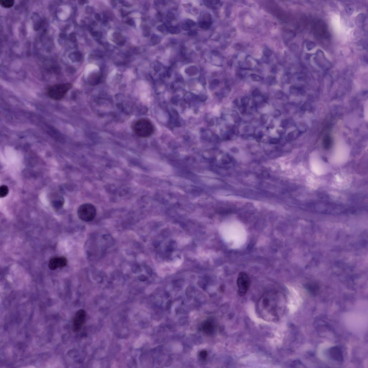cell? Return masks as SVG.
<instances>
[{"label": "cell", "instance_id": "1", "mask_svg": "<svg viewBox=\"0 0 368 368\" xmlns=\"http://www.w3.org/2000/svg\"><path fill=\"white\" fill-rule=\"evenodd\" d=\"M284 299L281 293L271 291L263 294L258 300L257 311L261 318L270 322H277L284 310Z\"/></svg>", "mask_w": 368, "mask_h": 368}, {"label": "cell", "instance_id": "2", "mask_svg": "<svg viewBox=\"0 0 368 368\" xmlns=\"http://www.w3.org/2000/svg\"><path fill=\"white\" fill-rule=\"evenodd\" d=\"M133 129L136 135L141 138L150 137L153 133L154 127L149 120L143 118L136 121Z\"/></svg>", "mask_w": 368, "mask_h": 368}, {"label": "cell", "instance_id": "3", "mask_svg": "<svg viewBox=\"0 0 368 368\" xmlns=\"http://www.w3.org/2000/svg\"><path fill=\"white\" fill-rule=\"evenodd\" d=\"M72 87L71 83L56 84L48 88L47 94L50 98L55 100L62 99Z\"/></svg>", "mask_w": 368, "mask_h": 368}, {"label": "cell", "instance_id": "4", "mask_svg": "<svg viewBox=\"0 0 368 368\" xmlns=\"http://www.w3.org/2000/svg\"><path fill=\"white\" fill-rule=\"evenodd\" d=\"M96 214V207L93 204L85 203L78 208V215L79 218L83 221L90 222L94 219Z\"/></svg>", "mask_w": 368, "mask_h": 368}, {"label": "cell", "instance_id": "5", "mask_svg": "<svg viewBox=\"0 0 368 368\" xmlns=\"http://www.w3.org/2000/svg\"><path fill=\"white\" fill-rule=\"evenodd\" d=\"M237 284L239 295L240 296H245L247 293L250 285V279L246 273H240L237 279Z\"/></svg>", "mask_w": 368, "mask_h": 368}, {"label": "cell", "instance_id": "6", "mask_svg": "<svg viewBox=\"0 0 368 368\" xmlns=\"http://www.w3.org/2000/svg\"><path fill=\"white\" fill-rule=\"evenodd\" d=\"M87 317V313L85 310L80 309L77 311L73 317L72 328L73 331L78 333L82 329Z\"/></svg>", "mask_w": 368, "mask_h": 368}, {"label": "cell", "instance_id": "7", "mask_svg": "<svg viewBox=\"0 0 368 368\" xmlns=\"http://www.w3.org/2000/svg\"><path fill=\"white\" fill-rule=\"evenodd\" d=\"M67 258L64 257H56L50 259L48 266L51 270H54L58 268L65 267L67 266Z\"/></svg>", "mask_w": 368, "mask_h": 368}, {"label": "cell", "instance_id": "8", "mask_svg": "<svg viewBox=\"0 0 368 368\" xmlns=\"http://www.w3.org/2000/svg\"><path fill=\"white\" fill-rule=\"evenodd\" d=\"M330 356L333 360L339 362H342L343 356L342 350L337 346L332 347L328 351Z\"/></svg>", "mask_w": 368, "mask_h": 368}, {"label": "cell", "instance_id": "9", "mask_svg": "<svg viewBox=\"0 0 368 368\" xmlns=\"http://www.w3.org/2000/svg\"><path fill=\"white\" fill-rule=\"evenodd\" d=\"M316 23L314 29L315 30L316 35L321 37H326V35H328V31L324 23L319 21Z\"/></svg>", "mask_w": 368, "mask_h": 368}, {"label": "cell", "instance_id": "10", "mask_svg": "<svg viewBox=\"0 0 368 368\" xmlns=\"http://www.w3.org/2000/svg\"><path fill=\"white\" fill-rule=\"evenodd\" d=\"M214 326L212 323L209 321H207L205 323L203 326V329L206 334H211L214 331Z\"/></svg>", "mask_w": 368, "mask_h": 368}, {"label": "cell", "instance_id": "11", "mask_svg": "<svg viewBox=\"0 0 368 368\" xmlns=\"http://www.w3.org/2000/svg\"><path fill=\"white\" fill-rule=\"evenodd\" d=\"M9 193V189L7 186L2 185L0 187V197L3 198L7 196Z\"/></svg>", "mask_w": 368, "mask_h": 368}, {"label": "cell", "instance_id": "12", "mask_svg": "<svg viewBox=\"0 0 368 368\" xmlns=\"http://www.w3.org/2000/svg\"><path fill=\"white\" fill-rule=\"evenodd\" d=\"M0 4L5 8L11 7L14 4L13 0H1Z\"/></svg>", "mask_w": 368, "mask_h": 368}, {"label": "cell", "instance_id": "13", "mask_svg": "<svg viewBox=\"0 0 368 368\" xmlns=\"http://www.w3.org/2000/svg\"><path fill=\"white\" fill-rule=\"evenodd\" d=\"M331 138L329 136H327L325 137L324 140V144L325 148H329L331 145Z\"/></svg>", "mask_w": 368, "mask_h": 368}, {"label": "cell", "instance_id": "14", "mask_svg": "<svg viewBox=\"0 0 368 368\" xmlns=\"http://www.w3.org/2000/svg\"><path fill=\"white\" fill-rule=\"evenodd\" d=\"M211 23L207 22H201L199 23V26L202 28V29L205 30H207L209 29Z\"/></svg>", "mask_w": 368, "mask_h": 368}, {"label": "cell", "instance_id": "15", "mask_svg": "<svg viewBox=\"0 0 368 368\" xmlns=\"http://www.w3.org/2000/svg\"><path fill=\"white\" fill-rule=\"evenodd\" d=\"M208 356L207 352L206 351H202L199 353V356L203 360H206Z\"/></svg>", "mask_w": 368, "mask_h": 368}, {"label": "cell", "instance_id": "16", "mask_svg": "<svg viewBox=\"0 0 368 368\" xmlns=\"http://www.w3.org/2000/svg\"><path fill=\"white\" fill-rule=\"evenodd\" d=\"M169 31L172 34H177L179 33V30L175 27H170L169 28Z\"/></svg>", "mask_w": 368, "mask_h": 368}, {"label": "cell", "instance_id": "17", "mask_svg": "<svg viewBox=\"0 0 368 368\" xmlns=\"http://www.w3.org/2000/svg\"><path fill=\"white\" fill-rule=\"evenodd\" d=\"M205 22L211 23V17L209 14H206L204 17Z\"/></svg>", "mask_w": 368, "mask_h": 368}, {"label": "cell", "instance_id": "18", "mask_svg": "<svg viewBox=\"0 0 368 368\" xmlns=\"http://www.w3.org/2000/svg\"><path fill=\"white\" fill-rule=\"evenodd\" d=\"M186 24L187 25L189 26V27L191 28V26H195V22H194L193 21L190 20V19H188V20L187 21Z\"/></svg>", "mask_w": 368, "mask_h": 368}, {"label": "cell", "instance_id": "19", "mask_svg": "<svg viewBox=\"0 0 368 368\" xmlns=\"http://www.w3.org/2000/svg\"><path fill=\"white\" fill-rule=\"evenodd\" d=\"M260 94V92L258 89L255 90L254 91V92H253V94L254 95V96H258Z\"/></svg>", "mask_w": 368, "mask_h": 368}]
</instances>
